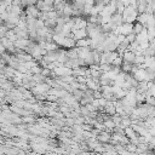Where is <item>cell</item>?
I'll use <instances>...</instances> for the list:
<instances>
[{
  "instance_id": "cell-2",
  "label": "cell",
  "mask_w": 155,
  "mask_h": 155,
  "mask_svg": "<svg viewBox=\"0 0 155 155\" xmlns=\"http://www.w3.org/2000/svg\"><path fill=\"white\" fill-rule=\"evenodd\" d=\"M133 24H134V23H130V22H124V23H121V24H120L121 34L128 35V34L133 33Z\"/></svg>"
},
{
  "instance_id": "cell-20",
  "label": "cell",
  "mask_w": 155,
  "mask_h": 155,
  "mask_svg": "<svg viewBox=\"0 0 155 155\" xmlns=\"http://www.w3.org/2000/svg\"><path fill=\"white\" fill-rule=\"evenodd\" d=\"M145 103H148V104L155 107V97H154V96H147V98H145Z\"/></svg>"
},
{
  "instance_id": "cell-14",
  "label": "cell",
  "mask_w": 155,
  "mask_h": 155,
  "mask_svg": "<svg viewBox=\"0 0 155 155\" xmlns=\"http://www.w3.org/2000/svg\"><path fill=\"white\" fill-rule=\"evenodd\" d=\"M99 65H101V70L103 73H107V71H109V70L113 69V65L109 64V63H104V64H99Z\"/></svg>"
},
{
  "instance_id": "cell-1",
  "label": "cell",
  "mask_w": 155,
  "mask_h": 155,
  "mask_svg": "<svg viewBox=\"0 0 155 155\" xmlns=\"http://www.w3.org/2000/svg\"><path fill=\"white\" fill-rule=\"evenodd\" d=\"M76 46V40L71 36H65L61 44V47L65 48V50H69V48H73Z\"/></svg>"
},
{
  "instance_id": "cell-4",
  "label": "cell",
  "mask_w": 155,
  "mask_h": 155,
  "mask_svg": "<svg viewBox=\"0 0 155 155\" xmlns=\"http://www.w3.org/2000/svg\"><path fill=\"white\" fill-rule=\"evenodd\" d=\"M104 113H107L110 116L114 115V114H116V108H115V104H114L113 101H108L107 105L104 107Z\"/></svg>"
},
{
  "instance_id": "cell-18",
  "label": "cell",
  "mask_w": 155,
  "mask_h": 155,
  "mask_svg": "<svg viewBox=\"0 0 155 155\" xmlns=\"http://www.w3.org/2000/svg\"><path fill=\"white\" fill-rule=\"evenodd\" d=\"M41 70H42V67L40 65V63L36 64V65H34V67L30 69V71H31L33 74H39V73H41Z\"/></svg>"
},
{
  "instance_id": "cell-19",
  "label": "cell",
  "mask_w": 155,
  "mask_h": 155,
  "mask_svg": "<svg viewBox=\"0 0 155 155\" xmlns=\"http://www.w3.org/2000/svg\"><path fill=\"white\" fill-rule=\"evenodd\" d=\"M126 41H127L128 44H131V42L136 41V34H134V33H131V34L126 35Z\"/></svg>"
},
{
  "instance_id": "cell-11",
  "label": "cell",
  "mask_w": 155,
  "mask_h": 155,
  "mask_svg": "<svg viewBox=\"0 0 155 155\" xmlns=\"http://www.w3.org/2000/svg\"><path fill=\"white\" fill-rule=\"evenodd\" d=\"M132 67H133V63H128V62H125L124 61V63L121 65V70L125 71V73H131Z\"/></svg>"
},
{
  "instance_id": "cell-9",
  "label": "cell",
  "mask_w": 155,
  "mask_h": 155,
  "mask_svg": "<svg viewBox=\"0 0 155 155\" xmlns=\"http://www.w3.org/2000/svg\"><path fill=\"white\" fill-rule=\"evenodd\" d=\"M125 134L128 137V138H134L138 136V133L136 132V130L132 127V126H127L125 127Z\"/></svg>"
},
{
  "instance_id": "cell-13",
  "label": "cell",
  "mask_w": 155,
  "mask_h": 155,
  "mask_svg": "<svg viewBox=\"0 0 155 155\" xmlns=\"http://www.w3.org/2000/svg\"><path fill=\"white\" fill-rule=\"evenodd\" d=\"M145 61V56L144 54H140V56H136V59H134V63L133 64H137V65H140L143 64Z\"/></svg>"
},
{
  "instance_id": "cell-21",
  "label": "cell",
  "mask_w": 155,
  "mask_h": 155,
  "mask_svg": "<svg viewBox=\"0 0 155 155\" xmlns=\"http://www.w3.org/2000/svg\"><path fill=\"white\" fill-rule=\"evenodd\" d=\"M75 79L80 84H86V81H87V76L86 75H78V76H75Z\"/></svg>"
},
{
  "instance_id": "cell-17",
  "label": "cell",
  "mask_w": 155,
  "mask_h": 155,
  "mask_svg": "<svg viewBox=\"0 0 155 155\" xmlns=\"http://www.w3.org/2000/svg\"><path fill=\"white\" fill-rule=\"evenodd\" d=\"M122 63H124V58H122V56H119L113 61L111 65H122Z\"/></svg>"
},
{
  "instance_id": "cell-10",
  "label": "cell",
  "mask_w": 155,
  "mask_h": 155,
  "mask_svg": "<svg viewBox=\"0 0 155 155\" xmlns=\"http://www.w3.org/2000/svg\"><path fill=\"white\" fill-rule=\"evenodd\" d=\"M144 27H145V25H143L140 22L136 21V22H134V24H133V33H134L136 35H137V34H139V33L144 29Z\"/></svg>"
},
{
  "instance_id": "cell-5",
  "label": "cell",
  "mask_w": 155,
  "mask_h": 155,
  "mask_svg": "<svg viewBox=\"0 0 155 155\" xmlns=\"http://www.w3.org/2000/svg\"><path fill=\"white\" fill-rule=\"evenodd\" d=\"M91 44H92V39H91L90 36L76 40V46H78V47H90Z\"/></svg>"
},
{
  "instance_id": "cell-8",
  "label": "cell",
  "mask_w": 155,
  "mask_h": 155,
  "mask_svg": "<svg viewBox=\"0 0 155 155\" xmlns=\"http://www.w3.org/2000/svg\"><path fill=\"white\" fill-rule=\"evenodd\" d=\"M150 15H151V13H148V12H143V13H139V15H138V18H137V21H138V22H140L143 25H145V24H147V22H148V19L150 18Z\"/></svg>"
},
{
  "instance_id": "cell-26",
  "label": "cell",
  "mask_w": 155,
  "mask_h": 155,
  "mask_svg": "<svg viewBox=\"0 0 155 155\" xmlns=\"http://www.w3.org/2000/svg\"><path fill=\"white\" fill-rule=\"evenodd\" d=\"M150 1H151V0H147V2H150Z\"/></svg>"
},
{
  "instance_id": "cell-6",
  "label": "cell",
  "mask_w": 155,
  "mask_h": 155,
  "mask_svg": "<svg viewBox=\"0 0 155 155\" xmlns=\"http://www.w3.org/2000/svg\"><path fill=\"white\" fill-rule=\"evenodd\" d=\"M122 58H124V61H125V62H128V63H134V59H136V53H134L133 51L127 50V51L124 53Z\"/></svg>"
},
{
  "instance_id": "cell-24",
  "label": "cell",
  "mask_w": 155,
  "mask_h": 155,
  "mask_svg": "<svg viewBox=\"0 0 155 155\" xmlns=\"http://www.w3.org/2000/svg\"><path fill=\"white\" fill-rule=\"evenodd\" d=\"M120 1H121V2H122L125 6H126V7L131 5V0H120Z\"/></svg>"
},
{
  "instance_id": "cell-23",
  "label": "cell",
  "mask_w": 155,
  "mask_h": 155,
  "mask_svg": "<svg viewBox=\"0 0 155 155\" xmlns=\"http://www.w3.org/2000/svg\"><path fill=\"white\" fill-rule=\"evenodd\" d=\"M70 85H71L73 90H78V88H80V82H79V81H78L76 79H75V80H74V81H73V82H71Z\"/></svg>"
},
{
  "instance_id": "cell-3",
  "label": "cell",
  "mask_w": 155,
  "mask_h": 155,
  "mask_svg": "<svg viewBox=\"0 0 155 155\" xmlns=\"http://www.w3.org/2000/svg\"><path fill=\"white\" fill-rule=\"evenodd\" d=\"M71 33H73V36H74V39H75V40L84 39V38H87V36H88L86 28H81V29H73V30H71Z\"/></svg>"
},
{
  "instance_id": "cell-22",
  "label": "cell",
  "mask_w": 155,
  "mask_h": 155,
  "mask_svg": "<svg viewBox=\"0 0 155 155\" xmlns=\"http://www.w3.org/2000/svg\"><path fill=\"white\" fill-rule=\"evenodd\" d=\"M41 74H42L44 76L48 78V76L51 75V69H50V68H47V67H45V68H42V70H41Z\"/></svg>"
},
{
  "instance_id": "cell-16",
  "label": "cell",
  "mask_w": 155,
  "mask_h": 155,
  "mask_svg": "<svg viewBox=\"0 0 155 155\" xmlns=\"http://www.w3.org/2000/svg\"><path fill=\"white\" fill-rule=\"evenodd\" d=\"M147 4H148V2H139V4H138V7H137V11H138L139 13L145 12V10H147Z\"/></svg>"
},
{
  "instance_id": "cell-25",
  "label": "cell",
  "mask_w": 155,
  "mask_h": 155,
  "mask_svg": "<svg viewBox=\"0 0 155 155\" xmlns=\"http://www.w3.org/2000/svg\"><path fill=\"white\" fill-rule=\"evenodd\" d=\"M149 132H150L153 136H155V126H151V127H149Z\"/></svg>"
},
{
  "instance_id": "cell-7",
  "label": "cell",
  "mask_w": 155,
  "mask_h": 155,
  "mask_svg": "<svg viewBox=\"0 0 155 155\" xmlns=\"http://www.w3.org/2000/svg\"><path fill=\"white\" fill-rule=\"evenodd\" d=\"M104 125H105V127H107V131L108 132H114V128L116 127V124H115V121L111 119V117H108V119H105L104 120Z\"/></svg>"
},
{
  "instance_id": "cell-12",
  "label": "cell",
  "mask_w": 155,
  "mask_h": 155,
  "mask_svg": "<svg viewBox=\"0 0 155 155\" xmlns=\"http://www.w3.org/2000/svg\"><path fill=\"white\" fill-rule=\"evenodd\" d=\"M125 147H126V149H127L128 151H131V153H137V149H138L137 144H133V143H127Z\"/></svg>"
},
{
  "instance_id": "cell-15",
  "label": "cell",
  "mask_w": 155,
  "mask_h": 155,
  "mask_svg": "<svg viewBox=\"0 0 155 155\" xmlns=\"http://www.w3.org/2000/svg\"><path fill=\"white\" fill-rule=\"evenodd\" d=\"M148 39H149V41L155 39V27L148 28Z\"/></svg>"
}]
</instances>
